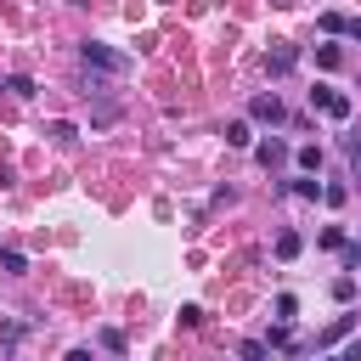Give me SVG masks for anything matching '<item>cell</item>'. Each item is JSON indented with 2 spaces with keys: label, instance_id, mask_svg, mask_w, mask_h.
Returning a JSON list of instances; mask_svg holds the SVG:
<instances>
[{
  "label": "cell",
  "instance_id": "8",
  "mask_svg": "<svg viewBox=\"0 0 361 361\" xmlns=\"http://www.w3.org/2000/svg\"><path fill=\"white\" fill-rule=\"evenodd\" d=\"M226 147H254V130H248V118H231V124H226Z\"/></svg>",
  "mask_w": 361,
  "mask_h": 361
},
{
  "label": "cell",
  "instance_id": "3",
  "mask_svg": "<svg viewBox=\"0 0 361 361\" xmlns=\"http://www.w3.org/2000/svg\"><path fill=\"white\" fill-rule=\"evenodd\" d=\"M248 118H254V124H282V118H288V107H282V96H276V90H265V96H254V102H248Z\"/></svg>",
  "mask_w": 361,
  "mask_h": 361
},
{
  "label": "cell",
  "instance_id": "7",
  "mask_svg": "<svg viewBox=\"0 0 361 361\" xmlns=\"http://www.w3.org/2000/svg\"><path fill=\"white\" fill-rule=\"evenodd\" d=\"M45 135H51L56 147H73V141H79V130H73L68 118H51V124H45Z\"/></svg>",
  "mask_w": 361,
  "mask_h": 361
},
{
  "label": "cell",
  "instance_id": "19",
  "mask_svg": "<svg viewBox=\"0 0 361 361\" xmlns=\"http://www.w3.org/2000/svg\"><path fill=\"white\" fill-rule=\"evenodd\" d=\"M316 243H322V248H344V243H350V237H344V226H327V231H322V237H316Z\"/></svg>",
  "mask_w": 361,
  "mask_h": 361
},
{
  "label": "cell",
  "instance_id": "27",
  "mask_svg": "<svg viewBox=\"0 0 361 361\" xmlns=\"http://www.w3.org/2000/svg\"><path fill=\"white\" fill-rule=\"evenodd\" d=\"M333 361H344V355H333Z\"/></svg>",
  "mask_w": 361,
  "mask_h": 361
},
{
  "label": "cell",
  "instance_id": "16",
  "mask_svg": "<svg viewBox=\"0 0 361 361\" xmlns=\"http://www.w3.org/2000/svg\"><path fill=\"white\" fill-rule=\"evenodd\" d=\"M293 316H299V299H293V293H276V322L293 327Z\"/></svg>",
  "mask_w": 361,
  "mask_h": 361
},
{
  "label": "cell",
  "instance_id": "25",
  "mask_svg": "<svg viewBox=\"0 0 361 361\" xmlns=\"http://www.w3.org/2000/svg\"><path fill=\"white\" fill-rule=\"evenodd\" d=\"M344 361H361V338H355V344H350V350H344Z\"/></svg>",
  "mask_w": 361,
  "mask_h": 361
},
{
  "label": "cell",
  "instance_id": "5",
  "mask_svg": "<svg viewBox=\"0 0 361 361\" xmlns=\"http://www.w3.org/2000/svg\"><path fill=\"white\" fill-rule=\"evenodd\" d=\"M265 68H271V79L293 73V68H299V45H271V51H265Z\"/></svg>",
  "mask_w": 361,
  "mask_h": 361
},
{
  "label": "cell",
  "instance_id": "10",
  "mask_svg": "<svg viewBox=\"0 0 361 361\" xmlns=\"http://www.w3.org/2000/svg\"><path fill=\"white\" fill-rule=\"evenodd\" d=\"M293 164H299L305 175H322V147H299V152H293Z\"/></svg>",
  "mask_w": 361,
  "mask_h": 361
},
{
  "label": "cell",
  "instance_id": "4",
  "mask_svg": "<svg viewBox=\"0 0 361 361\" xmlns=\"http://www.w3.org/2000/svg\"><path fill=\"white\" fill-rule=\"evenodd\" d=\"M350 333H355V310H338V316L310 338V350H327V344H338V338H350Z\"/></svg>",
  "mask_w": 361,
  "mask_h": 361
},
{
  "label": "cell",
  "instance_id": "24",
  "mask_svg": "<svg viewBox=\"0 0 361 361\" xmlns=\"http://www.w3.org/2000/svg\"><path fill=\"white\" fill-rule=\"evenodd\" d=\"M62 361H96V355H90V350H85V344H79V350H68V355H62Z\"/></svg>",
  "mask_w": 361,
  "mask_h": 361
},
{
  "label": "cell",
  "instance_id": "13",
  "mask_svg": "<svg viewBox=\"0 0 361 361\" xmlns=\"http://www.w3.org/2000/svg\"><path fill=\"white\" fill-rule=\"evenodd\" d=\"M237 355H243V361H271L265 338H243V344H237Z\"/></svg>",
  "mask_w": 361,
  "mask_h": 361
},
{
  "label": "cell",
  "instance_id": "6",
  "mask_svg": "<svg viewBox=\"0 0 361 361\" xmlns=\"http://www.w3.org/2000/svg\"><path fill=\"white\" fill-rule=\"evenodd\" d=\"M254 158H259L265 169H276V164H288V141H282V135H271V141H259V147H254Z\"/></svg>",
  "mask_w": 361,
  "mask_h": 361
},
{
  "label": "cell",
  "instance_id": "15",
  "mask_svg": "<svg viewBox=\"0 0 361 361\" xmlns=\"http://www.w3.org/2000/svg\"><path fill=\"white\" fill-rule=\"evenodd\" d=\"M322 203H327V209H344V203H350V186H338V180L322 186Z\"/></svg>",
  "mask_w": 361,
  "mask_h": 361
},
{
  "label": "cell",
  "instance_id": "26",
  "mask_svg": "<svg viewBox=\"0 0 361 361\" xmlns=\"http://www.w3.org/2000/svg\"><path fill=\"white\" fill-rule=\"evenodd\" d=\"M350 39H355V45H361V17H350Z\"/></svg>",
  "mask_w": 361,
  "mask_h": 361
},
{
  "label": "cell",
  "instance_id": "17",
  "mask_svg": "<svg viewBox=\"0 0 361 361\" xmlns=\"http://www.w3.org/2000/svg\"><path fill=\"white\" fill-rule=\"evenodd\" d=\"M338 62H344L338 45H316V68H338Z\"/></svg>",
  "mask_w": 361,
  "mask_h": 361
},
{
  "label": "cell",
  "instance_id": "23",
  "mask_svg": "<svg viewBox=\"0 0 361 361\" xmlns=\"http://www.w3.org/2000/svg\"><path fill=\"white\" fill-rule=\"evenodd\" d=\"M180 327H203V305H180Z\"/></svg>",
  "mask_w": 361,
  "mask_h": 361
},
{
  "label": "cell",
  "instance_id": "20",
  "mask_svg": "<svg viewBox=\"0 0 361 361\" xmlns=\"http://www.w3.org/2000/svg\"><path fill=\"white\" fill-rule=\"evenodd\" d=\"M333 299L350 305V299H355V276H338V282H333Z\"/></svg>",
  "mask_w": 361,
  "mask_h": 361
},
{
  "label": "cell",
  "instance_id": "2",
  "mask_svg": "<svg viewBox=\"0 0 361 361\" xmlns=\"http://www.w3.org/2000/svg\"><path fill=\"white\" fill-rule=\"evenodd\" d=\"M310 113H327V118H350V96L333 90V85H316L310 90Z\"/></svg>",
  "mask_w": 361,
  "mask_h": 361
},
{
  "label": "cell",
  "instance_id": "9",
  "mask_svg": "<svg viewBox=\"0 0 361 361\" xmlns=\"http://www.w3.org/2000/svg\"><path fill=\"white\" fill-rule=\"evenodd\" d=\"M299 248H305L299 231H276V259H299Z\"/></svg>",
  "mask_w": 361,
  "mask_h": 361
},
{
  "label": "cell",
  "instance_id": "1",
  "mask_svg": "<svg viewBox=\"0 0 361 361\" xmlns=\"http://www.w3.org/2000/svg\"><path fill=\"white\" fill-rule=\"evenodd\" d=\"M79 56H85V68H102V73H124V68H130V56L113 51V45H102V39H85Z\"/></svg>",
  "mask_w": 361,
  "mask_h": 361
},
{
  "label": "cell",
  "instance_id": "18",
  "mask_svg": "<svg viewBox=\"0 0 361 361\" xmlns=\"http://www.w3.org/2000/svg\"><path fill=\"white\" fill-rule=\"evenodd\" d=\"M6 90H11V96H34V79H28V73H11Z\"/></svg>",
  "mask_w": 361,
  "mask_h": 361
},
{
  "label": "cell",
  "instance_id": "14",
  "mask_svg": "<svg viewBox=\"0 0 361 361\" xmlns=\"http://www.w3.org/2000/svg\"><path fill=\"white\" fill-rule=\"evenodd\" d=\"M322 34H350V17L344 11H322Z\"/></svg>",
  "mask_w": 361,
  "mask_h": 361
},
{
  "label": "cell",
  "instance_id": "22",
  "mask_svg": "<svg viewBox=\"0 0 361 361\" xmlns=\"http://www.w3.org/2000/svg\"><path fill=\"white\" fill-rule=\"evenodd\" d=\"M338 254H344V271H361V243H344Z\"/></svg>",
  "mask_w": 361,
  "mask_h": 361
},
{
  "label": "cell",
  "instance_id": "12",
  "mask_svg": "<svg viewBox=\"0 0 361 361\" xmlns=\"http://www.w3.org/2000/svg\"><path fill=\"white\" fill-rule=\"evenodd\" d=\"M0 271H6V276H23V271H28V259H23L17 248H0Z\"/></svg>",
  "mask_w": 361,
  "mask_h": 361
},
{
  "label": "cell",
  "instance_id": "21",
  "mask_svg": "<svg viewBox=\"0 0 361 361\" xmlns=\"http://www.w3.org/2000/svg\"><path fill=\"white\" fill-rule=\"evenodd\" d=\"M350 180L361 186V135H350Z\"/></svg>",
  "mask_w": 361,
  "mask_h": 361
},
{
  "label": "cell",
  "instance_id": "11",
  "mask_svg": "<svg viewBox=\"0 0 361 361\" xmlns=\"http://www.w3.org/2000/svg\"><path fill=\"white\" fill-rule=\"evenodd\" d=\"M293 197L316 203V197H322V180H316V175H299V180H293Z\"/></svg>",
  "mask_w": 361,
  "mask_h": 361
}]
</instances>
